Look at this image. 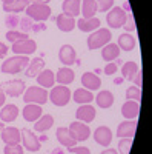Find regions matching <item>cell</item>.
Here are the masks:
<instances>
[{"label":"cell","instance_id":"obj_40","mask_svg":"<svg viewBox=\"0 0 152 154\" xmlns=\"http://www.w3.org/2000/svg\"><path fill=\"white\" fill-rule=\"evenodd\" d=\"M132 142H134V139H120L118 140V149H117V151H120L118 154H129Z\"/></svg>","mask_w":152,"mask_h":154},{"label":"cell","instance_id":"obj_26","mask_svg":"<svg viewBox=\"0 0 152 154\" xmlns=\"http://www.w3.org/2000/svg\"><path fill=\"white\" fill-rule=\"evenodd\" d=\"M52 126H54V117L51 114H42L40 117L34 122V130L37 133H46Z\"/></svg>","mask_w":152,"mask_h":154},{"label":"cell","instance_id":"obj_4","mask_svg":"<svg viewBox=\"0 0 152 154\" xmlns=\"http://www.w3.org/2000/svg\"><path fill=\"white\" fill-rule=\"evenodd\" d=\"M112 38V32L108 28H98L94 32H91V35L88 37V48L91 51L94 49H100L105 45H108Z\"/></svg>","mask_w":152,"mask_h":154},{"label":"cell","instance_id":"obj_54","mask_svg":"<svg viewBox=\"0 0 152 154\" xmlns=\"http://www.w3.org/2000/svg\"><path fill=\"white\" fill-rule=\"evenodd\" d=\"M3 128H5V123H3V122H0V131H2Z\"/></svg>","mask_w":152,"mask_h":154},{"label":"cell","instance_id":"obj_12","mask_svg":"<svg viewBox=\"0 0 152 154\" xmlns=\"http://www.w3.org/2000/svg\"><path fill=\"white\" fill-rule=\"evenodd\" d=\"M92 136H94L95 143H98V145H101V146H105V148H108V146L111 145L112 137H114L112 131L109 130V126H106V125L98 126L97 130L94 131V134H92Z\"/></svg>","mask_w":152,"mask_h":154},{"label":"cell","instance_id":"obj_43","mask_svg":"<svg viewBox=\"0 0 152 154\" xmlns=\"http://www.w3.org/2000/svg\"><path fill=\"white\" fill-rule=\"evenodd\" d=\"M117 69H118V65L115 62H108V65L103 68V72L106 74V75H114L117 72Z\"/></svg>","mask_w":152,"mask_h":154},{"label":"cell","instance_id":"obj_48","mask_svg":"<svg viewBox=\"0 0 152 154\" xmlns=\"http://www.w3.org/2000/svg\"><path fill=\"white\" fill-rule=\"evenodd\" d=\"M43 29H46V26L43 25V22H40V23H37L35 25V22H34V26H32V31H43Z\"/></svg>","mask_w":152,"mask_h":154},{"label":"cell","instance_id":"obj_32","mask_svg":"<svg viewBox=\"0 0 152 154\" xmlns=\"http://www.w3.org/2000/svg\"><path fill=\"white\" fill-rule=\"evenodd\" d=\"M72 99H74L75 103L85 105V103H91V102L94 100V94H92V91H89V89L79 88V89H75V91H74Z\"/></svg>","mask_w":152,"mask_h":154},{"label":"cell","instance_id":"obj_46","mask_svg":"<svg viewBox=\"0 0 152 154\" xmlns=\"http://www.w3.org/2000/svg\"><path fill=\"white\" fill-rule=\"evenodd\" d=\"M8 53H9V51H8V46H6L5 43L0 42V59L6 57V54H8Z\"/></svg>","mask_w":152,"mask_h":154},{"label":"cell","instance_id":"obj_24","mask_svg":"<svg viewBox=\"0 0 152 154\" xmlns=\"http://www.w3.org/2000/svg\"><path fill=\"white\" fill-rule=\"evenodd\" d=\"M45 69V60L42 57H34L29 60V65L25 69V75L26 77H37L40 71Z\"/></svg>","mask_w":152,"mask_h":154},{"label":"cell","instance_id":"obj_28","mask_svg":"<svg viewBox=\"0 0 152 154\" xmlns=\"http://www.w3.org/2000/svg\"><path fill=\"white\" fill-rule=\"evenodd\" d=\"M29 3V0H11L8 3H3V11L8 14H19V12L26 9Z\"/></svg>","mask_w":152,"mask_h":154},{"label":"cell","instance_id":"obj_20","mask_svg":"<svg viewBox=\"0 0 152 154\" xmlns=\"http://www.w3.org/2000/svg\"><path fill=\"white\" fill-rule=\"evenodd\" d=\"M82 85L85 89H89V91H97V89H100L101 86V79L95 74V72H83L82 75Z\"/></svg>","mask_w":152,"mask_h":154},{"label":"cell","instance_id":"obj_42","mask_svg":"<svg viewBox=\"0 0 152 154\" xmlns=\"http://www.w3.org/2000/svg\"><path fill=\"white\" fill-rule=\"evenodd\" d=\"M23 152H25V148L20 143L5 145V149H3V154H23Z\"/></svg>","mask_w":152,"mask_h":154},{"label":"cell","instance_id":"obj_45","mask_svg":"<svg viewBox=\"0 0 152 154\" xmlns=\"http://www.w3.org/2000/svg\"><path fill=\"white\" fill-rule=\"evenodd\" d=\"M132 82H134V85H135V86L142 88V83H143V80H142V69H138V71H137V74L134 75Z\"/></svg>","mask_w":152,"mask_h":154},{"label":"cell","instance_id":"obj_34","mask_svg":"<svg viewBox=\"0 0 152 154\" xmlns=\"http://www.w3.org/2000/svg\"><path fill=\"white\" fill-rule=\"evenodd\" d=\"M80 12H82V17L83 19L95 17V12H97V3H95V0H82Z\"/></svg>","mask_w":152,"mask_h":154},{"label":"cell","instance_id":"obj_50","mask_svg":"<svg viewBox=\"0 0 152 154\" xmlns=\"http://www.w3.org/2000/svg\"><path fill=\"white\" fill-rule=\"evenodd\" d=\"M52 154H65V149H63V148H54L52 149Z\"/></svg>","mask_w":152,"mask_h":154},{"label":"cell","instance_id":"obj_31","mask_svg":"<svg viewBox=\"0 0 152 154\" xmlns=\"http://www.w3.org/2000/svg\"><path fill=\"white\" fill-rule=\"evenodd\" d=\"M118 48L121 51H124V53H129V51H132L135 46H137V38L129 34V32H124L121 35H118Z\"/></svg>","mask_w":152,"mask_h":154},{"label":"cell","instance_id":"obj_16","mask_svg":"<svg viewBox=\"0 0 152 154\" xmlns=\"http://www.w3.org/2000/svg\"><path fill=\"white\" fill-rule=\"evenodd\" d=\"M121 116L126 120H137L140 116V102L128 100L121 106Z\"/></svg>","mask_w":152,"mask_h":154},{"label":"cell","instance_id":"obj_19","mask_svg":"<svg viewBox=\"0 0 152 154\" xmlns=\"http://www.w3.org/2000/svg\"><path fill=\"white\" fill-rule=\"evenodd\" d=\"M42 114H43L42 105H35V103H26V105H25V108L22 109L23 119L26 120V122H31V123H34Z\"/></svg>","mask_w":152,"mask_h":154},{"label":"cell","instance_id":"obj_30","mask_svg":"<svg viewBox=\"0 0 152 154\" xmlns=\"http://www.w3.org/2000/svg\"><path fill=\"white\" fill-rule=\"evenodd\" d=\"M95 103H97V106L103 108V109L111 108L114 105V94L111 91H108V89H101L95 96Z\"/></svg>","mask_w":152,"mask_h":154},{"label":"cell","instance_id":"obj_8","mask_svg":"<svg viewBox=\"0 0 152 154\" xmlns=\"http://www.w3.org/2000/svg\"><path fill=\"white\" fill-rule=\"evenodd\" d=\"M0 88H2L5 91V94L9 96V97H20L25 93V89H26V85H25V82L22 79H12V80L3 82L0 85Z\"/></svg>","mask_w":152,"mask_h":154},{"label":"cell","instance_id":"obj_39","mask_svg":"<svg viewBox=\"0 0 152 154\" xmlns=\"http://www.w3.org/2000/svg\"><path fill=\"white\" fill-rule=\"evenodd\" d=\"M19 23H20V17L17 14H8L5 17V25H6V28H9V31L11 29H17Z\"/></svg>","mask_w":152,"mask_h":154},{"label":"cell","instance_id":"obj_33","mask_svg":"<svg viewBox=\"0 0 152 154\" xmlns=\"http://www.w3.org/2000/svg\"><path fill=\"white\" fill-rule=\"evenodd\" d=\"M138 69H140L138 63H135V62H132V60L121 63V75H123V79H126V80H131V82H132L134 75L137 74Z\"/></svg>","mask_w":152,"mask_h":154},{"label":"cell","instance_id":"obj_41","mask_svg":"<svg viewBox=\"0 0 152 154\" xmlns=\"http://www.w3.org/2000/svg\"><path fill=\"white\" fill-rule=\"evenodd\" d=\"M97 11L100 12H108L111 8H114V0H95Z\"/></svg>","mask_w":152,"mask_h":154},{"label":"cell","instance_id":"obj_7","mask_svg":"<svg viewBox=\"0 0 152 154\" xmlns=\"http://www.w3.org/2000/svg\"><path fill=\"white\" fill-rule=\"evenodd\" d=\"M20 136H22V146L26 151H32V152L40 151L42 142L39 140V137L34 134V131L28 130V128H23L20 131Z\"/></svg>","mask_w":152,"mask_h":154},{"label":"cell","instance_id":"obj_23","mask_svg":"<svg viewBox=\"0 0 152 154\" xmlns=\"http://www.w3.org/2000/svg\"><path fill=\"white\" fill-rule=\"evenodd\" d=\"M75 20L74 17H71V16H66V14H58L57 16V19H55V25H57V28L61 31V32H71V31H74V28H75Z\"/></svg>","mask_w":152,"mask_h":154},{"label":"cell","instance_id":"obj_36","mask_svg":"<svg viewBox=\"0 0 152 154\" xmlns=\"http://www.w3.org/2000/svg\"><path fill=\"white\" fill-rule=\"evenodd\" d=\"M126 99L128 100H135V102H140L142 100V89L135 86V85H131L128 89H126Z\"/></svg>","mask_w":152,"mask_h":154},{"label":"cell","instance_id":"obj_38","mask_svg":"<svg viewBox=\"0 0 152 154\" xmlns=\"http://www.w3.org/2000/svg\"><path fill=\"white\" fill-rule=\"evenodd\" d=\"M32 26H34V20H31L28 16H25V17H22V19H20L19 28H20V31H22V32H25V34L31 32V31H32Z\"/></svg>","mask_w":152,"mask_h":154},{"label":"cell","instance_id":"obj_25","mask_svg":"<svg viewBox=\"0 0 152 154\" xmlns=\"http://www.w3.org/2000/svg\"><path fill=\"white\" fill-rule=\"evenodd\" d=\"M75 79V72L69 68V66H63L55 72V82H58V85H71Z\"/></svg>","mask_w":152,"mask_h":154},{"label":"cell","instance_id":"obj_53","mask_svg":"<svg viewBox=\"0 0 152 154\" xmlns=\"http://www.w3.org/2000/svg\"><path fill=\"white\" fill-rule=\"evenodd\" d=\"M39 140H40V142H46V140H48V136H40Z\"/></svg>","mask_w":152,"mask_h":154},{"label":"cell","instance_id":"obj_10","mask_svg":"<svg viewBox=\"0 0 152 154\" xmlns=\"http://www.w3.org/2000/svg\"><path fill=\"white\" fill-rule=\"evenodd\" d=\"M68 128H69L71 134L74 136V139L77 140V143L79 142H85V140H88L89 136H91V128L88 126V123L75 120V122H71V125Z\"/></svg>","mask_w":152,"mask_h":154},{"label":"cell","instance_id":"obj_21","mask_svg":"<svg viewBox=\"0 0 152 154\" xmlns=\"http://www.w3.org/2000/svg\"><path fill=\"white\" fill-rule=\"evenodd\" d=\"M100 19L98 17H91V19H83L80 17L77 22H75V26H77L82 32H94L95 29L100 28Z\"/></svg>","mask_w":152,"mask_h":154},{"label":"cell","instance_id":"obj_14","mask_svg":"<svg viewBox=\"0 0 152 154\" xmlns=\"http://www.w3.org/2000/svg\"><path fill=\"white\" fill-rule=\"evenodd\" d=\"M137 131V120H123L117 126L118 139H134Z\"/></svg>","mask_w":152,"mask_h":154},{"label":"cell","instance_id":"obj_13","mask_svg":"<svg viewBox=\"0 0 152 154\" xmlns=\"http://www.w3.org/2000/svg\"><path fill=\"white\" fill-rule=\"evenodd\" d=\"M0 139L5 142V145H16L22 142V136H20V130L14 126H5L0 131Z\"/></svg>","mask_w":152,"mask_h":154},{"label":"cell","instance_id":"obj_47","mask_svg":"<svg viewBox=\"0 0 152 154\" xmlns=\"http://www.w3.org/2000/svg\"><path fill=\"white\" fill-rule=\"evenodd\" d=\"M5 103H6V94H5V91H3V89L0 88V108H2Z\"/></svg>","mask_w":152,"mask_h":154},{"label":"cell","instance_id":"obj_27","mask_svg":"<svg viewBox=\"0 0 152 154\" xmlns=\"http://www.w3.org/2000/svg\"><path fill=\"white\" fill-rule=\"evenodd\" d=\"M120 57V48L117 43H108L101 48V59H103L106 63L108 62H114L115 59Z\"/></svg>","mask_w":152,"mask_h":154},{"label":"cell","instance_id":"obj_37","mask_svg":"<svg viewBox=\"0 0 152 154\" xmlns=\"http://www.w3.org/2000/svg\"><path fill=\"white\" fill-rule=\"evenodd\" d=\"M126 32H135V29H137V26H135V19H134V14L132 12H128L126 14V20H124V25L121 26Z\"/></svg>","mask_w":152,"mask_h":154},{"label":"cell","instance_id":"obj_18","mask_svg":"<svg viewBox=\"0 0 152 154\" xmlns=\"http://www.w3.org/2000/svg\"><path fill=\"white\" fill-rule=\"evenodd\" d=\"M20 114V109L17 105L14 103H5L2 108H0V122L3 123H9V122H14Z\"/></svg>","mask_w":152,"mask_h":154},{"label":"cell","instance_id":"obj_22","mask_svg":"<svg viewBox=\"0 0 152 154\" xmlns=\"http://www.w3.org/2000/svg\"><path fill=\"white\" fill-rule=\"evenodd\" d=\"M37 83H39V86L45 88V89H51L54 85H55V72L52 69H43L40 71V74L35 77Z\"/></svg>","mask_w":152,"mask_h":154},{"label":"cell","instance_id":"obj_9","mask_svg":"<svg viewBox=\"0 0 152 154\" xmlns=\"http://www.w3.org/2000/svg\"><path fill=\"white\" fill-rule=\"evenodd\" d=\"M11 51L16 56H31L37 51V42L32 40V38H26V40H20L12 43Z\"/></svg>","mask_w":152,"mask_h":154},{"label":"cell","instance_id":"obj_2","mask_svg":"<svg viewBox=\"0 0 152 154\" xmlns=\"http://www.w3.org/2000/svg\"><path fill=\"white\" fill-rule=\"evenodd\" d=\"M25 12H26V16L31 20H34L35 23L46 22L51 17V14H52L49 5H46V3H35V2H31L28 5V8L25 9Z\"/></svg>","mask_w":152,"mask_h":154},{"label":"cell","instance_id":"obj_55","mask_svg":"<svg viewBox=\"0 0 152 154\" xmlns=\"http://www.w3.org/2000/svg\"><path fill=\"white\" fill-rule=\"evenodd\" d=\"M8 2H11V0H2V3H8Z\"/></svg>","mask_w":152,"mask_h":154},{"label":"cell","instance_id":"obj_11","mask_svg":"<svg viewBox=\"0 0 152 154\" xmlns=\"http://www.w3.org/2000/svg\"><path fill=\"white\" fill-rule=\"evenodd\" d=\"M95 116H97V111L95 108L91 105V103H85V105H80L75 111V117H77L79 122H83V123H91L95 120Z\"/></svg>","mask_w":152,"mask_h":154},{"label":"cell","instance_id":"obj_51","mask_svg":"<svg viewBox=\"0 0 152 154\" xmlns=\"http://www.w3.org/2000/svg\"><path fill=\"white\" fill-rule=\"evenodd\" d=\"M121 8H123V9H124L126 12H131V8H129V2H124V5H123Z\"/></svg>","mask_w":152,"mask_h":154},{"label":"cell","instance_id":"obj_17","mask_svg":"<svg viewBox=\"0 0 152 154\" xmlns=\"http://www.w3.org/2000/svg\"><path fill=\"white\" fill-rule=\"evenodd\" d=\"M55 137L58 140V143L61 146H65V148H71V146L77 145V140L74 139V136L71 134L68 126H60L58 130L55 131Z\"/></svg>","mask_w":152,"mask_h":154},{"label":"cell","instance_id":"obj_6","mask_svg":"<svg viewBox=\"0 0 152 154\" xmlns=\"http://www.w3.org/2000/svg\"><path fill=\"white\" fill-rule=\"evenodd\" d=\"M126 12L121 6H114L108 11V16H106V22H108V26L112 28V29H120L123 25H124V20H126Z\"/></svg>","mask_w":152,"mask_h":154},{"label":"cell","instance_id":"obj_44","mask_svg":"<svg viewBox=\"0 0 152 154\" xmlns=\"http://www.w3.org/2000/svg\"><path fill=\"white\" fill-rule=\"evenodd\" d=\"M68 151L69 152H74V154H91V149L88 148V146H71V148H68Z\"/></svg>","mask_w":152,"mask_h":154},{"label":"cell","instance_id":"obj_1","mask_svg":"<svg viewBox=\"0 0 152 154\" xmlns=\"http://www.w3.org/2000/svg\"><path fill=\"white\" fill-rule=\"evenodd\" d=\"M29 56H12V57H8L3 63H2V72L3 74H19L22 72L23 69H26V66L29 65Z\"/></svg>","mask_w":152,"mask_h":154},{"label":"cell","instance_id":"obj_5","mask_svg":"<svg viewBox=\"0 0 152 154\" xmlns=\"http://www.w3.org/2000/svg\"><path fill=\"white\" fill-rule=\"evenodd\" d=\"M49 100L55 106H66L71 102V89L65 85H54L51 88Z\"/></svg>","mask_w":152,"mask_h":154},{"label":"cell","instance_id":"obj_15","mask_svg":"<svg viewBox=\"0 0 152 154\" xmlns=\"http://www.w3.org/2000/svg\"><path fill=\"white\" fill-rule=\"evenodd\" d=\"M58 60L61 62V65L71 68V65H74L75 60H77V53H75L74 46H71V45H63V46L58 49Z\"/></svg>","mask_w":152,"mask_h":154},{"label":"cell","instance_id":"obj_29","mask_svg":"<svg viewBox=\"0 0 152 154\" xmlns=\"http://www.w3.org/2000/svg\"><path fill=\"white\" fill-rule=\"evenodd\" d=\"M80 6H82V0H63L61 11L63 14L75 19V16H80Z\"/></svg>","mask_w":152,"mask_h":154},{"label":"cell","instance_id":"obj_49","mask_svg":"<svg viewBox=\"0 0 152 154\" xmlns=\"http://www.w3.org/2000/svg\"><path fill=\"white\" fill-rule=\"evenodd\" d=\"M100 154H118V151H117V149H114V148H109V146H108L105 151H101Z\"/></svg>","mask_w":152,"mask_h":154},{"label":"cell","instance_id":"obj_52","mask_svg":"<svg viewBox=\"0 0 152 154\" xmlns=\"http://www.w3.org/2000/svg\"><path fill=\"white\" fill-rule=\"evenodd\" d=\"M29 2H35V3H46V5H48V3L51 2V0H29Z\"/></svg>","mask_w":152,"mask_h":154},{"label":"cell","instance_id":"obj_35","mask_svg":"<svg viewBox=\"0 0 152 154\" xmlns=\"http://www.w3.org/2000/svg\"><path fill=\"white\" fill-rule=\"evenodd\" d=\"M28 34H25L22 31H17V29H11L6 32V40H9L11 43H16V42H20V40H26Z\"/></svg>","mask_w":152,"mask_h":154},{"label":"cell","instance_id":"obj_3","mask_svg":"<svg viewBox=\"0 0 152 154\" xmlns=\"http://www.w3.org/2000/svg\"><path fill=\"white\" fill-rule=\"evenodd\" d=\"M49 100V93L48 89L42 88V86H29L25 89L23 93V102L25 103H35V105H45Z\"/></svg>","mask_w":152,"mask_h":154}]
</instances>
